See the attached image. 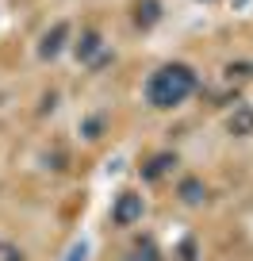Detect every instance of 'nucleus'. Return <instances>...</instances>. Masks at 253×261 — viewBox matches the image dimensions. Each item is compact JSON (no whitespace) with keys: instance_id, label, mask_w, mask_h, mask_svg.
Wrapping results in <instances>:
<instances>
[{"instance_id":"f257e3e1","label":"nucleus","mask_w":253,"mask_h":261,"mask_svg":"<svg viewBox=\"0 0 253 261\" xmlns=\"http://www.w3.org/2000/svg\"><path fill=\"white\" fill-rule=\"evenodd\" d=\"M89 253H92V238H89V234H81L73 246H69V253H66L62 261H89Z\"/></svg>"}]
</instances>
